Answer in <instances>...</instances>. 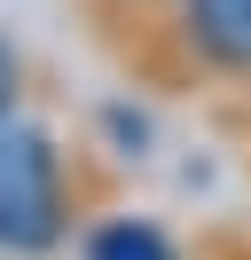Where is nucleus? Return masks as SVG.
Returning a JSON list of instances; mask_svg holds the SVG:
<instances>
[{"label": "nucleus", "instance_id": "4", "mask_svg": "<svg viewBox=\"0 0 251 260\" xmlns=\"http://www.w3.org/2000/svg\"><path fill=\"white\" fill-rule=\"evenodd\" d=\"M204 260H251V229H220V237L204 244Z\"/></svg>", "mask_w": 251, "mask_h": 260}, {"label": "nucleus", "instance_id": "1", "mask_svg": "<svg viewBox=\"0 0 251 260\" xmlns=\"http://www.w3.org/2000/svg\"><path fill=\"white\" fill-rule=\"evenodd\" d=\"M71 237V181L47 126H0V252H55Z\"/></svg>", "mask_w": 251, "mask_h": 260}, {"label": "nucleus", "instance_id": "2", "mask_svg": "<svg viewBox=\"0 0 251 260\" xmlns=\"http://www.w3.org/2000/svg\"><path fill=\"white\" fill-rule=\"evenodd\" d=\"M87 260H181V244L165 237L157 221H134V213H118V221L87 229V244H78Z\"/></svg>", "mask_w": 251, "mask_h": 260}, {"label": "nucleus", "instance_id": "3", "mask_svg": "<svg viewBox=\"0 0 251 260\" xmlns=\"http://www.w3.org/2000/svg\"><path fill=\"white\" fill-rule=\"evenodd\" d=\"M16 87H24V63H16V48L0 40V126L16 118Z\"/></svg>", "mask_w": 251, "mask_h": 260}]
</instances>
